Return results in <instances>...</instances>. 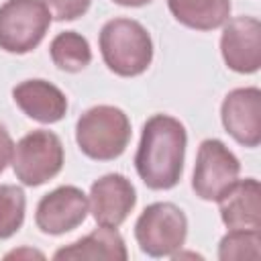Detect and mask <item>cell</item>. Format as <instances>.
<instances>
[{
	"label": "cell",
	"instance_id": "20",
	"mask_svg": "<svg viewBox=\"0 0 261 261\" xmlns=\"http://www.w3.org/2000/svg\"><path fill=\"white\" fill-rule=\"evenodd\" d=\"M12 151H14V141H12L10 133L6 130V126L0 124V173L12 161Z\"/></svg>",
	"mask_w": 261,
	"mask_h": 261
},
{
	"label": "cell",
	"instance_id": "21",
	"mask_svg": "<svg viewBox=\"0 0 261 261\" xmlns=\"http://www.w3.org/2000/svg\"><path fill=\"white\" fill-rule=\"evenodd\" d=\"M4 259H45V255L37 249H31V247H20V249H14V251H8L4 255Z\"/></svg>",
	"mask_w": 261,
	"mask_h": 261
},
{
	"label": "cell",
	"instance_id": "15",
	"mask_svg": "<svg viewBox=\"0 0 261 261\" xmlns=\"http://www.w3.org/2000/svg\"><path fill=\"white\" fill-rule=\"evenodd\" d=\"M173 18L194 31H214L230 16V0H167Z\"/></svg>",
	"mask_w": 261,
	"mask_h": 261
},
{
	"label": "cell",
	"instance_id": "17",
	"mask_svg": "<svg viewBox=\"0 0 261 261\" xmlns=\"http://www.w3.org/2000/svg\"><path fill=\"white\" fill-rule=\"evenodd\" d=\"M27 198L22 188L14 184H0V241L16 234L24 222Z\"/></svg>",
	"mask_w": 261,
	"mask_h": 261
},
{
	"label": "cell",
	"instance_id": "18",
	"mask_svg": "<svg viewBox=\"0 0 261 261\" xmlns=\"http://www.w3.org/2000/svg\"><path fill=\"white\" fill-rule=\"evenodd\" d=\"M259 257H261V232L259 230L232 228L218 243L220 261H241V259L257 261Z\"/></svg>",
	"mask_w": 261,
	"mask_h": 261
},
{
	"label": "cell",
	"instance_id": "6",
	"mask_svg": "<svg viewBox=\"0 0 261 261\" xmlns=\"http://www.w3.org/2000/svg\"><path fill=\"white\" fill-rule=\"evenodd\" d=\"M65 161L63 143L53 130L37 128L27 133L12 151V171L22 186L37 188L53 179Z\"/></svg>",
	"mask_w": 261,
	"mask_h": 261
},
{
	"label": "cell",
	"instance_id": "2",
	"mask_svg": "<svg viewBox=\"0 0 261 261\" xmlns=\"http://www.w3.org/2000/svg\"><path fill=\"white\" fill-rule=\"evenodd\" d=\"M106 67L120 77H135L153 61V41L147 29L135 18H112L104 22L98 37Z\"/></svg>",
	"mask_w": 261,
	"mask_h": 261
},
{
	"label": "cell",
	"instance_id": "16",
	"mask_svg": "<svg viewBox=\"0 0 261 261\" xmlns=\"http://www.w3.org/2000/svg\"><path fill=\"white\" fill-rule=\"evenodd\" d=\"M49 55L57 69L67 73H77L92 63V49L84 35L75 31H63L53 37L49 45Z\"/></svg>",
	"mask_w": 261,
	"mask_h": 261
},
{
	"label": "cell",
	"instance_id": "14",
	"mask_svg": "<svg viewBox=\"0 0 261 261\" xmlns=\"http://www.w3.org/2000/svg\"><path fill=\"white\" fill-rule=\"evenodd\" d=\"M128 257L124 239L116 228L100 226L88 232L86 237L57 249L53 253L55 261H80V259H106V261H124Z\"/></svg>",
	"mask_w": 261,
	"mask_h": 261
},
{
	"label": "cell",
	"instance_id": "22",
	"mask_svg": "<svg viewBox=\"0 0 261 261\" xmlns=\"http://www.w3.org/2000/svg\"><path fill=\"white\" fill-rule=\"evenodd\" d=\"M114 4H120V6H128V8H139V6H145V4H151L153 0H112Z\"/></svg>",
	"mask_w": 261,
	"mask_h": 261
},
{
	"label": "cell",
	"instance_id": "5",
	"mask_svg": "<svg viewBox=\"0 0 261 261\" xmlns=\"http://www.w3.org/2000/svg\"><path fill=\"white\" fill-rule=\"evenodd\" d=\"M51 20L43 0H6L0 4V49L12 55L31 53L45 39Z\"/></svg>",
	"mask_w": 261,
	"mask_h": 261
},
{
	"label": "cell",
	"instance_id": "4",
	"mask_svg": "<svg viewBox=\"0 0 261 261\" xmlns=\"http://www.w3.org/2000/svg\"><path fill=\"white\" fill-rule=\"evenodd\" d=\"M188 237V218L173 202L149 204L135 222L139 249L149 257H171L181 251Z\"/></svg>",
	"mask_w": 261,
	"mask_h": 261
},
{
	"label": "cell",
	"instance_id": "11",
	"mask_svg": "<svg viewBox=\"0 0 261 261\" xmlns=\"http://www.w3.org/2000/svg\"><path fill=\"white\" fill-rule=\"evenodd\" d=\"M137 204V190L122 173H106L98 177L88 194L92 218L100 226L118 228Z\"/></svg>",
	"mask_w": 261,
	"mask_h": 261
},
{
	"label": "cell",
	"instance_id": "10",
	"mask_svg": "<svg viewBox=\"0 0 261 261\" xmlns=\"http://www.w3.org/2000/svg\"><path fill=\"white\" fill-rule=\"evenodd\" d=\"M224 130L243 147L255 149L261 143V90L257 86L230 90L220 106Z\"/></svg>",
	"mask_w": 261,
	"mask_h": 261
},
{
	"label": "cell",
	"instance_id": "19",
	"mask_svg": "<svg viewBox=\"0 0 261 261\" xmlns=\"http://www.w3.org/2000/svg\"><path fill=\"white\" fill-rule=\"evenodd\" d=\"M51 12L53 20H75L84 16L92 4V0H43Z\"/></svg>",
	"mask_w": 261,
	"mask_h": 261
},
{
	"label": "cell",
	"instance_id": "9",
	"mask_svg": "<svg viewBox=\"0 0 261 261\" xmlns=\"http://www.w3.org/2000/svg\"><path fill=\"white\" fill-rule=\"evenodd\" d=\"M220 53L228 69L255 73L261 67V22L255 16H234L222 24Z\"/></svg>",
	"mask_w": 261,
	"mask_h": 261
},
{
	"label": "cell",
	"instance_id": "8",
	"mask_svg": "<svg viewBox=\"0 0 261 261\" xmlns=\"http://www.w3.org/2000/svg\"><path fill=\"white\" fill-rule=\"evenodd\" d=\"M90 212L88 196L75 186H59L45 194L35 210V224L41 232L59 237L77 228Z\"/></svg>",
	"mask_w": 261,
	"mask_h": 261
},
{
	"label": "cell",
	"instance_id": "1",
	"mask_svg": "<svg viewBox=\"0 0 261 261\" xmlns=\"http://www.w3.org/2000/svg\"><path fill=\"white\" fill-rule=\"evenodd\" d=\"M188 147L186 126L169 114H153L143 124L135 169L149 190H171L184 173Z\"/></svg>",
	"mask_w": 261,
	"mask_h": 261
},
{
	"label": "cell",
	"instance_id": "13",
	"mask_svg": "<svg viewBox=\"0 0 261 261\" xmlns=\"http://www.w3.org/2000/svg\"><path fill=\"white\" fill-rule=\"evenodd\" d=\"M14 104L41 124L59 122L67 112L65 94L47 80H24L12 88Z\"/></svg>",
	"mask_w": 261,
	"mask_h": 261
},
{
	"label": "cell",
	"instance_id": "12",
	"mask_svg": "<svg viewBox=\"0 0 261 261\" xmlns=\"http://www.w3.org/2000/svg\"><path fill=\"white\" fill-rule=\"evenodd\" d=\"M216 202L220 220L228 230H261V186L255 177L237 179Z\"/></svg>",
	"mask_w": 261,
	"mask_h": 261
},
{
	"label": "cell",
	"instance_id": "7",
	"mask_svg": "<svg viewBox=\"0 0 261 261\" xmlns=\"http://www.w3.org/2000/svg\"><path fill=\"white\" fill-rule=\"evenodd\" d=\"M241 173L237 155L218 139H204L196 153L192 190L200 200L216 202Z\"/></svg>",
	"mask_w": 261,
	"mask_h": 261
},
{
	"label": "cell",
	"instance_id": "3",
	"mask_svg": "<svg viewBox=\"0 0 261 261\" xmlns=\"http://www.w3.org/2000/svg\"><path fill=\"white\" fill-rule=\"evenodd\" d=\"M130 141V120L118 106L98 104L88 108L75 122V143L94 161L120 157Z\"/></svg>",
	"mask_w": 261,
	"mask_h": 261
}]
</instances>
